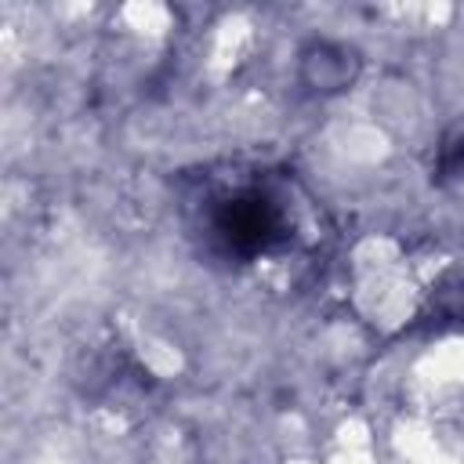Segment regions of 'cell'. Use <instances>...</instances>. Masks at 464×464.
<instances>
[{
	"label": "cell",
	"mask_w": 464,
	"mask_h": 464,
	"mask_svg": "<svg viewBox=\"0 0 464 464\" xmlns=\"http://www.w3.org/2000/svg\"><path fill=\"white\" fill-rule=\"evenodd\" d=\"M439 181H464V130L450 134L439 149Z\"/></svg>",
	"instance_id": "cell-3"
},
{
	"label": "cell",
	"mask_w": 464,
	"mask_h": 464,
	"mask_svg": "<svg viewBox=\"0 0 464 464\" xmlns=\"http://www.w3.org/2000/svg\"><path fill=\"white\" fill-rule=\"evenodd\" d=\"M435 308H439L450 323H460V326H464V276H457L453 283H446V286L435 294Z\"/></svg>",
	"instance_id": "cell-4"
},
{
	"label": "cell",
	"mask_w": 464,
	"mask_h": 464,
	"mask_svg": "<svg viewBox=\"0 0 464 464\" xmlns=\"http://www.w3.org/2000/svg\"><path fill=\"white\" fill-rule=\"evenodd\" d=\"M203 236L210 250L232 261H257L286 250L297 236L290 178L254 174L218 185L203 203Z\"/></svg>",
	"instance_id": "cell-1"
},
{
	"label": "cell",
	"mask_w": 464,
	"mask_h": 464,
	"mask_svg": "<svg viewBox=\"0 0 464 464\" xmlns=\"http://www.w3.org/2000/svg\"><path fill=\"white\" fill-rule=\"evenodd\" d=\"M355 76H359V54L344 44L315 40L301 51V80L319 94H337L352 87Z\"/></svg>",
	"instance_id": "cell-2"
}]
</instances>
